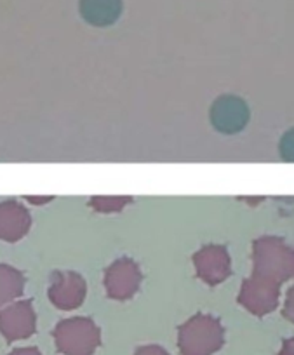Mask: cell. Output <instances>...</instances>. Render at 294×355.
<instances>
[{
	"mask_svg": "<svg viewBox=\"0 0 294 355\" xmlns=\"http://www.w3.org/2000/svg\"><path fill=\"white\" fill-rule=\"evenodd\" d=\"M58 350L64 355H91L100 345V331L91 320H64L54 331Z\"/></svg>",
	"mask_w": 294,
	"mask_h": 355,
	"instance_id": "2",
	"label": "cell"
},
{
	"mask_svg": "<svg viewBox=\"0 0 294 355\" xmlns=\"http://www.w3.org/2000/svg\"><path fill=\"white\" fill-rule=\"evenodd\" d=\"M279 355H294V338L293 340H287L286 343H284L282 350H280Z\"/></svg>",
	"mask_w": 294,
	"mask_h": 355,
	"instance_id": "10",
	"label": "cell"
},
{
	"mask_svg": "<svg viewBox=\"0 0 294 355\" xmlns=\"http://www.w3.org/2000/svg\"><path fill=\"white\" fill-rule=\"evenodd\" d=\"M286 315L289 317L291 320H294V296H291V298H289V303H287Z\"/></svg>",
	"mask_w": 294,
	"mask_h": 355,
	"instance_id": "12",
	"label": "cell"
},
{
	"mask_svg": "<svg viewBox=\"0 0 294 355\" xmlns=\"http://www.w3.org/2000/svg\"><path fill=\"white\" fill-rule=\"evenodd\" d=\"M19 282L15 272L0 268V303L11 300L19 291Z\"/></svg>",
	"mask_w": 294,
	"mask_h": 355,
	"instance_id": "8",
	"label": "cell"
},
{
	"mask_svg": "<svg viewBox=\"0 0 294 355\" xmlns=\"http://www.w3.org/2000/svg\"><path fill=\"white\" fill-rule=\"evenodd\" d=\"M136 355H169V354H167L164 348L153 347V345H150V347L139 348V350L136 352Z\"/></svg>",
	"mask_w": 294,
	"mask_h": 355,
	"instance_id": "9",
	"label": "cell"
},
{
	"mask_svg": "<svg viewBox=\"0 0 294 355\" xmlns=\"http://www.w3.org/2000/svg\"><path fill=\"white\" fill-rule=\"evenodd\" d=\"M0 329L8 340H21L35 329V317L26 303L15 305L0 315Z\"/></svg>",
	"mask_w": 294,
	"mask_h": 355,
	"instance_id": "3",
	"label": "cell"
},
{
	"mask_svg": "<svg viewBox=\"0 0 294 355\" xmlns=\"http://www.w3.org/2000/svg\"><path fill=\"white\" fill-rule=\"evenodd\" d=\"M223 345V329L211 317H195L180 329L183 355H213Z\"/></svg>",
	"mask_w": 294,
	"mask_h": 355,
	"instance_id": "1",
	"label": "cell"
},
{
	"mask_svg": "<svg viewBox=\"0 0 294 355\" xmlns=\"http://www.w3.org/2000/svg\"><path fill=\"white\" fill-rule=\"evenodd\" d=\"M80 12L94 26H108L119 19L122 0H80Z\"/></svg>",
	"mask_w": 294,
	"mask_h": 355,
	"instance_id": "4",
	"label": "cell"
},
{
	"mask_svg": "<svg viewBox=\"0 0 294 355\" xmlns=\"http://www.w3.org/2000/svg\"><path fill=\"white\" fill-rule=\"evenodd\" d=\"M60 293V296L53 298L56 302L58 306H63V309H71V306H77L82 300V288L77 286V279H68L63 281L60 286L54 288V295Z\"/></svg>",
	"mask_w": 294,
	"mask_h": 355,
	"instance_id": "7",
	"label": "cell"
},
{
	"mask_svg": "<svg viewBox=\"0 0 294 355\" xmlns=\"http://www.w3.org/2000/svg\"><path fill=\"white\" fill-rule=\"evenodd\" d=\"M26 213L15 204L0 207V235L6 239H16L26 228Z\"/></svg>",
	"mask_w": 294,
	"mask_h": 355,
	"instance_id": "5",
	"label": "cell"
},
{
	"mask_svg": "<svg viewBox=\"0 0 294 355\" xmlns=\"http://www.w3.org/2000/svg\"><path fill=\"white\" fill-rule=\"evenodd\" d=\"M11 355H40V352L35 348H21V350H15Z\"/></svg>",
	"mask_w": 294,
	"mask_h": 355,
	"instance_id": "11",
	"label": "cell"
},
{
	"mask_svg": "<svg viewBox=\"0 0 294 355\" xmlns=\"http://www.w3.org/2000/svg\"><path fill=\"white\" fill-rule=\"evenodd\" d=\"M110 281H115L110 284L112 295L124 298L129 291L132 293L136 286V274L132 272V266L119 265L115 266L114 272H110Z\"/></svg>",
	"mask_w": 294,
	"mask_h": 355,
	"instance_id": "6",
	"label": "cell"
}]
</instances>
